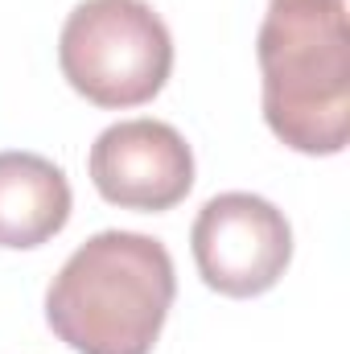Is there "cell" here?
Masks as SVG:
<instances>
[{"label":"cell","instance_id":"6","mask_svg":"<svg viewBox=\"0 0 350 354\" xmlns=\"http://www.w3.org/2000/svg\"><path fill=\"white\" fill-rule=\"evenodd\" d=\"M71 181L50 157L0 153V248L29 252L50 243L71 223Z\"/></svg>","mask_w":350,"mask_h":354},{"label":"cell","instance_id":"3","mask_svg":"<svg viewBox=\"0 0 350 354\" xmlns=\"http://www.w3.org/2000/svg\"><path fill=\"white\" fill-rule=\"evenodd\" d=\"M58 66L95 107H140L169 83L174 37L149 0H83L58 33Z\"/></svg>","mask_w":350,"mask_h":354},{"label":"cell","instance_id":"2","mask_svg":"<svg viewBox=\"0 0 350 354\" xmlns=\"http://www.w3.org/2000/svg\"><path fill=\"white\" fill-rule=\"evenodd\" d=\"M256 58L272 136L305 157L342 153L350 136L347 0H272Z\"/></svg>","mask_w":350,"mask_h":354},{"label":"cell","instance_id":"5","mask_svg":"<svg viewBox=\"0 0 350 354\" xmlns=\"http://www.w3.org/2000/svg\"><path fill=\"white\" fill-rule=\"evenodd\" d=\"M91 181L103 202L161 214L194 189V153L165 120H120L103 128L87 157Z\"/></svg>","mask_w":350,"mask_h":354},{"label":"cell","instance_id":"1","mask_svg":"<svg viewBox=\"0 0 350 354\" xmlns=\"http://www.w3.org/2000/svg\"><path fill=\"white\" fill-rule=\"evenodd\" d=\"M174 256L140 231H99L46 288L50 330L79 354H149L174 309Z\"/></svg>","mask_w":350,"mask_h":354},{"label":"cell","instance_id":"4","mask_svg":"<svg viewBox=\"0 0 350 354\" xmlns=\"http://www.w3.org/2000/svg\"><path fill=\"white\" fill-rule=\"evenodd\" d=\"M194 264L223 297H260L293 260V227L268 198L231 189L214 194L190 231Z\"/></svg>","mask_w":350,"mask_h":354}]
</instances>
